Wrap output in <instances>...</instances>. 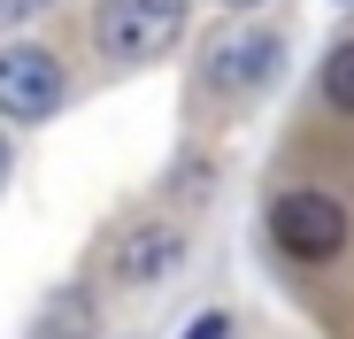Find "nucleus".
<instances>
[{
  "instance_id": "nucleus-7",
  "label": "nucleus",
  "mask_w": 354,
  "mask_h": 339,
  "mask_svg": "<svg viewBox=\"0 0 354 339\" xmlns=\"http://www.w3.org/2000/svg\"><path fill=\"white\" fill-rule=\"evenodd\" d=\"M324 93H331V108H346V116H354V39L331 54V70H324Z\"/></svg>"
},
{
  "instance_id": "nucleus-9",
  "label": "nucleus",
  "mask_w": 354,
  "mask_h": 339,
  "mask_svg": "<svg viewBox=\"0 0 354 339\" xmlns=\"http://www.w3.org/2000/svg\"><path fill=\"white\" fill-rule=\"evenodd\" d=\"M0 185H8V131H0Z\"/></svg>"
},
{
  "instance_id": "nucleus-4",
  "label": "nucleus",
  "mask_w": 354,
  "mask_h": 339,
  "mask_svg": "<svg viewBox=\"0 0 354 339\" xmlns=\"http://www.w3.org/2000/svg\"><path fill=\"white\" fill-rule=\"evenodd\" d=\"M177 255H185V232H177L169 216H154V223L115 239V277H124V286H154V277L177 270Z\"/></svg>"
},
{
  "instance_id": "nucleus-3",
  "label": "nucleus",
  "mask_w": 354,
  "mask_h": 339,
  "mask_svg": "<svg viewBox=\"0 0 354 339\" xmlns=\"http://www.w3.org/2000/svg\"><path fill=\"white\" fill-rule=\"evenodd\" d=\"M62 108V62L46 46H8L0 54V116L8 124H46Z\"/></svg>"
},
{
  "instance_id": "nucleus-2",
  "label": "nucleus",
  "mask_w": 354,
  "mask_h": 339,
  "mask_svg": "<svg viewBox=\"0 0 354 339\" xmlns=\"http://www.w3.org/2000/svg\"><path fill=\"white\" fill-rule=\"evenodd\" d=\"M270 239H277V255H292V262H331V255H346V208H339V193L292 185V193L270 208Z\"/></svg>"
},
{
  "instance_id": "nucleus-8",
  "label": "nucleus",
  "mask_w": 354,
  "mask_h": 339,
  "mask_svg": "<svg viewBox=\"0 0 354 339\" xmlns=\"http://www.w3.org/2000/svg\"><path fill=\"white\" fill-rule=\"evenodd\" d=\"M185 339H231V316H216V309H208V316H193V324H185Z\"/></svg>"
},
{
  "instance_id": "nucleus-1",
  "label": "nucleus",
  "mask_w": 354,
  "mask_h": 339,
  "mask_svg": "<svg viewBox=\"0 0 354 339\" xmlns=\"http://www.w3.org/2000/svg\"><path fill=\"white\" fill-rule=\"evenodd\" d=\"M185 24H193V0H100L93 8V46L108 62L147 70L185 39Z\"/></svg>"
},
{
  "instance_id": "nucleus-10",
  "label": "nucleus",
  "mask_w": 354,
  "mask_h": 339,
  "mask_svg": "<svg viewBox=\"0 0 354 339\" xmlns=\"http://www.w3.org/2000/svg\"><path fill=\"white\" fill-rule=\"evenodd\" d=\"M223 8H262V0H223Z\"/></svg>"
},
{
  "instance_id": "nucleus-5",
  "label": "nucleus",
  "mask_w": 354,
  "mask_h": 339,
  "mask_svg": "<svg viewBox=\"0 0 354 339\" xmlns=\"http://www.w3.org/2000/svg\"><path fill=\"white\" fill-rule=\"evenodd\" d=\"M270 70H277V39H270V31H231V39L208 54V85H216V93H254Z\"/></svg>"
},
{
  "instance_id": "nucleus-6",
  "label": "nucleus",
  "mask_w": 354,
  "mask_h": 339,
  "mask_svg": "<svg viewBox=\"0 0 354 339\" xmlns=\"http://www.w3.org/2000/svg\"><path fill=\"white\" fill-rule=\"evenodd\" d=\"M31 339H93V301H85L77 286L54 293V301H46V324H39Z\"/></svg>"
}]
</instances>
